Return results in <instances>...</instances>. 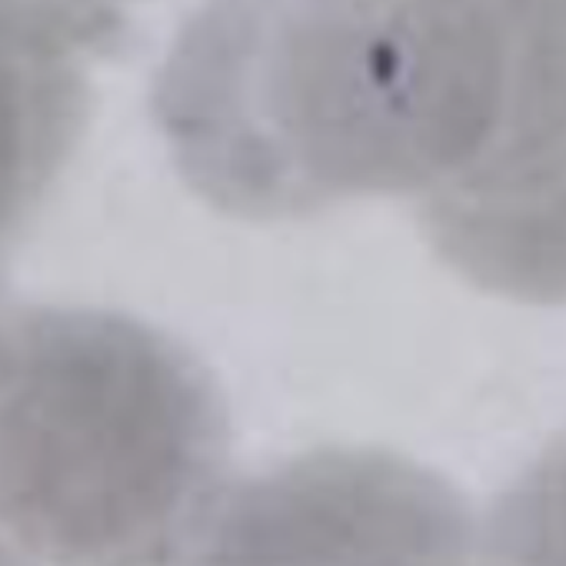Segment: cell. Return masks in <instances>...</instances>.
Wrapping results in <instances>:
<instances>
[{
	"label": "cell",
	"instance_id": "obj_1",
	"mask_svg": "<svg viewBox=\"0 0 566 566\" xmlns=\"http://www.w3.org/2000/svg\"><path fill=\"white\" fill-rule=\"evenodd\" d=\"M154 120L230 217L410 197L473 287L566 280V0H207Z\"/></svg>",
	"mask_w": 566,
	"mask_h": 566
},
{
	"label": "cell",
	"instance_id": "obj_2",
	"mask_svg": "<svg viewBox=\"0 0 566 566\" xmlns=\"http://www.w3.org/2000/svg\"><path fill=\"white\" fill-rule=\"evenodd\" d=\"M227 410L203 364L104 311H0V530L61 563H160L213 526Z\"/></svg>",
	"mask_w": 566,
	"mask_h": 566
},
{
	"label": "cell",
	"instance_id": "obj_3",
	"mask_svg": "<svg viewBox=\"0 0 566 566\" xmlns=\"http://www.w3.org/2000/svg\"><path fill=\"white\" fill-rule=\"evenodd\" d=\"M87 124V84L61 57L0 48V266Z\"/></svg>",
	"mask_w": 566,
	"mask_h": 566
},
{
	"label": "cell",
	"instance_id": "obj_4",
	"mask_svg": "<svg viewBox=\"0 0 566 566\" xmlns=\"http://www.w3.org/2000/svg\"><path fill=\"white\" fill-rule=\"evenodd\" d=\"M137 0H0V48L38 57L107 51Z\"/></svg>",
	"mask_w": 566,
	"mask_h": 566
}]
</instances>
